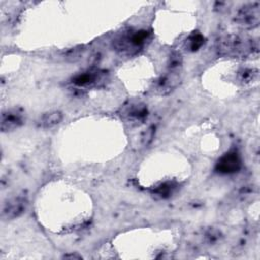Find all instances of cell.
<instances>
[{
  "label": "cell",
  "instance_id": "obj_1",
  "mask_svg": "<svg viewBox=\"0 0 260 260\" xmlns=\"http://www.w3.org/2000/svg\"><path fill=\"white\" fill-rule=\"evenodd\" d=\"M217 52L220 56L229 58H256L259 54V43L254 38L231 34L218 40Z\"/></svg>",
  "mask_w": 260,
  "mask_h": 260
},
{
  "label": "cell",
  "instance_id": "obj_2",
  "mask_svg": "<svg viewBox=\"0 0 260 260\" xmlns=\"http://www.w3.org/2000/svg\"><path fill=\"white\" fill-rule=\"evenodd\" d=\"M236 22L247 29L255 28L260 21V4L259 2H252L242 6L235 17Z\"/></svg>",
  "mask_w": 260,
  "mask_h": 260
},
{
  "label": "cell",
  "instance_id": "obj_3",
  "mask_svg": "<svg viewBox=\"0 0 260 260\" xmlns=\"http://www.w3.org/2000/svg\"><path fill=\"white\" fill-rule=\"evenodd\" d=\"M27 206V198L24 194H17L7 198L1 207V218L11 220L22 214Z\"/></svg>",
  "mask_w": 260,
  "mask_h": 260
},
{
  "label": "cell",
  "instance_id": "obj_4",
  "mask_svg": "<svg viewBox=\"0 0 260 260\" xmlns=\"http://www.w3.org/2000/svg\"><path fill=\"white\" fill-rule=\"evenodd\" d=\"M149 32L146 30H137L134 32H129L120 37L115 46L120 51L130 52L131 50H137L140 48L148 39Z\"/></svg>",
  "mask_w": 260,
  "mask_h": 260
},
{
  "label": "cell",
  "instance_id": "obj_5",
  "mask_svg": "<svg viewBox=\"0 0 260 260\" xmlns=\"http://www.w3.org/2000/svg\"><path fill=\"white\" fill-rule=\"evenodd\" d=\"M181 76L180 71H170L160 75L154 83V90L158 94H169L173 91L180 83Z\"/></svg>",
  "mask_w": 260,
  "mask_h": 260
},
{
  "label": "cell",
  "instance_id": "obj_6",
  "mask_svg": "<svg viewBox=\"0 0 260 260\" xmlns=\"http://www.w3.org/2000/svg\"><path fill=\"white\" fill-rule=\"evenodd\" d=\"M242 160L237 151H229L216 162L215 170L221 174H234L241 169Z\"/></svg>",
  "mask_w": 260,
  "mask_h": 260
},
{
  "label": "cell",
  "instance_id": "obj_7",
  "mask_svg": "<svg viewBox=\"0 0 260 260\" xmlns=\"http://www.w3.org/2000/svg\"><path fill=\"white\" fill-rule=\"evenodd\" d=\"M24 122L22 112L16 109L7 110L1 115V130L2 132H9L20 127Z\"/></svg>",
  "mask_w": 260,
  "mask_h": 260
},
{
  "label": "cell",
  "instance_id": "obj_8",
  "mask_svg": "<svg viewBox=\"0 0 260 260\" xmlns=\"http://www.w3.org/2000/svg\"><path fill=\"white\" fill-rule=\"evenodd\" d=\"M122 116L130 122H142L147 116V108L143 104H130L123 109Z\"/></svg>",
  "mask_w": 260,
  "mask_h": 260
},
{
  "label": "cell",
  "instance_id": "obj_9",
  "mask_svg": "<svg viewBox=\"0 0 260 260\" xmlns=\"http://www.w3.org/2000/svg\"><path fill=\"white\" fill-rule=\"evenodd\" d=\"M102 79V74L99 71H85L75 75L72 78V83L79 87H88L95 85Z\"/></svg>",
  "mask_w": 260,
  "mask_h": 260
},
{
  "label": "cell",
  "instance_id": "obj_10",
  "mask_svg": "<svg viewBox=\"0 0 260 260\" xmlns=\"http://www.w3.org/2000/svg\"><path fill=\"white\" fill-rule=\"evenodd\" d=\"M63 120V114L60 111L45 113L38 121V125L44 129H51L59 125Z\"/></svg>",
  "mask_w": 260,
  "mask_h": 260
},
{
  "label": "cell",
  "instance_id": "obj_11",
  "mask_svg": "<svg viewBox=\"0 0 260 260\" xmlns=\"http://www.w3.org/2000/svg\"><path fill=\"white\" fill-rule=\"evenodd\" d=\"M238 80L241 83L247 84L255 81L258 78V70L256 68H242L238 71Z\"/></svg>",
  "mask_w": 260,
  "mask_h": 260
},
{
  "label": "cell",
  "instance_id": "obj_12",
  "mask_svg": "<svg viewBox=\"0 0 260 260\" xmlns=\"http://www.w3.org/2000/svg\"><path fill=\"white\" fill-rule=\"evenodd\" d=\"M203 44H204V37L197 31L192 32L186 40V47L188 48V50L192 52H195L198 49H200Z\"/></svg>",
  "mask_w": 260,
  "mask_h": 260
},
{
  "label": "cell",
  "instance_id": "obj_13",
  "mask_svg": "<svg viewBox=\"0 0 260 260\" xmlns=\"http://www.w3.org/2000/svg\"><path fill=\"white\" fill-rule=\"evenodd\" d=\"M182 56L178 52H173L168 60V70L170 71H180L182 67Z\"/></svg>",
  "mask_w": 260,
  "mask_h": 260
},
{
  "label": "cell",
  "instance_id": "obj_14",
  "mask_svg": "<svg viewBox=\"0 0 260 260\" xmlns=\"http://www.w3.org/2000/svg\"><path fill=\"white\" fill-rule=\"evenodd\" d=\"M175 188L176 187L173 183L167 182V183H164V184H160L159 186H157L154 189V193L160 197H168L173 193Z\"/></svg>",
  "mask_w": 260,
  "mask_h": 260
},
{
  "label": "cell",
  "instance_id": "obj_15",
  "mask_svg": "<svg viewBox=\"0 0 260 260\" xmlns=\"http://www.w3.org/2000/svg\"><path fill=\"white\" fill-rule=\"evenodd\" d=\"M220 238V233L218 231L215 230H209L206 234H205V240L208 244L211 243H215L218 241V239Z\"/></svg>",
  "mask_w": 260,
  "mask_h": 260
}]
</instances>
